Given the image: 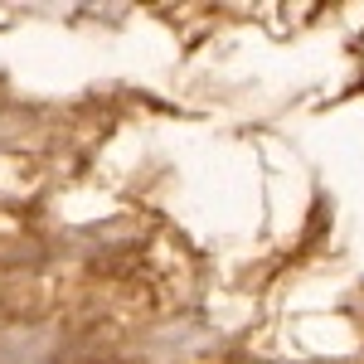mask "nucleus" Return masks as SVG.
<instances>
[]
</instances>
